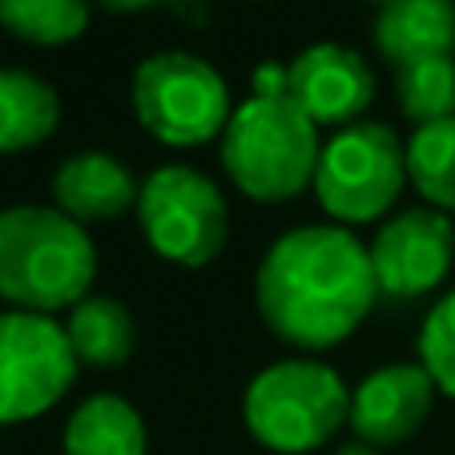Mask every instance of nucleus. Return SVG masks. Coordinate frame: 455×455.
Instances as JSON below:
<instances>
[{
	"instance_id": "7ed1b4c3",
	"label": "nucleus",
	"mask_w": 455,
	"mask_h": 455,
	"mask_svg": "<svg viewBox=\"0 0 455 455\" xmlns=\"http://www.w3.org/2000/svg\"><path fill=\"white\" fill-rule=\"evenodd\" d=\"M222 170L238 194L262 206L294 202L315 186L323 138L291 97H254L234 105L222 138Z\"/></svg>"
},
{
	"instance_id": "4be33fe9",
	"label": "nucleus",
	"mask_w": 455,
	"mask_h": 455,
	"mask_svg": "<svg viewBox=\"0 0 455 455\" xmlns=\"http://www.w3.org/2000/svg\"><path fill=\"white\" fill-rule=\"evenodd\" d=\"M97 4L109 12H141V9H149L154 0H97Z\"/></svg>"
},
{
	"instance_id": "2eb2a0df",
	"label": "nucleus",
	"mask_w": 455,
	"mask_h": 455,
	"mask_svg": "<svg viewBox=\"0 0 455 455\" xmlns=\"http://www.w3.org/2000/svg\"><path fill=\"white\" fill-rule=\"evenodd\" d=\"M60 125V97L44 77L0 65V154H28Z\"/></svg>"
},
{
	"instance_id": "f3484780",
	"label": "nucleus",
	"mask_w": 455,
	"mask_h": 455,
	"mask_svg": "<svg viewBox=\"0 0 455 455\" xmlns=\"http://www.w3.org/2000/svg\"><path fill=\"white\" fill-rule=\"evenodd\" d=\"M407 181L431 210L455 214V117L419 125L407 141Z\"/></svg>"
},
{
	"instance_id": "5701e85b",
	"label": "nucleus",
	"mask_w": 455,
	"mask_h": 455,
	"mask_svg": "<svg viewBox=\"0 0 455 455\" xmlns=\"http://www.w3.org/2000/svg\"><path fill=\"white\" fill-rule=\"evenodd\" d=\"M335 455H379V447H371V443H363V439H351V443H343Z\"/></svg>"
},
{
	"instance_id": "9b49d317",
	"label": "nucleus",
	"mask_w": 455,
	"mask_h": 455,
	"mask_svg": "<svg viewBox=\"0 0 455 455\" xmlns=\"http://www.w3.org/2000/svg\"><path fill=\"white\" fill-rule=\"evenodd\" d=\"M435 379L423 363H391L379 367L351 391V419L347 427L355 439L371 447H399L419 435L435 407Z\"/></svg>"
},
{
	"instance_id": "b1692460",
	"label": "nucleus",
	"mask_w": 455,
	"mask_h": 455,
	"mask_svg": "<svg viewBox=\"0 0 455 455\" xmlns=\"http://www.w3.org/2000/svg\"><path fill=\"white\" fill-rule=\"evenodd\" d=\"M371 4H395V0H371Z\"/></svg>"
},
{
	"instance_id": "423d86ee",
	"label": "nucleus",
	"mask_w": 455,
	"mask_h": 455,
	"mask_svg": "<svg viewBox=\"0 0 455 455\" xmlns=\"http://www.w3.org/2000/svg\"><path fill=\"white\" fill-rule=\"evenodd\" d=\"M407 186V146L395 129L355 121L323 141L315 170V198L335 226L383 222Z\"/></svg>"
},
{
	"instance_id": "aec40b11",
	"label": "nucleus",
	"mask_w": 455,
	"mask_h": 455,
	"mask_svg": "<svg viewBox=\"0 0 455 455\" xmlns=\"http://www.w3.org/2000/svg\"><path fill=\"white\" fill-rule=\"evenodd\" d=\"M419 363L443 395L455 399V291L427 310L419 331Z\"/></svg>"
},
{
	"instance_id": "4468645a",
	"label": "nucleus",
	"mask_w": 455,
	"mask_h": 455,
	"mask_svg": "<svg viewBox=\"0 0 455 455\" xmlns=\"http://www.w3.org/2000/svg\"><path fill=\"white\" fill-rule=\"evenodd\" d=\"M65 455H146L149 431L141 411L121 395H89L73 407L60 435Z\"/></svg>"
},
{
	"instance_id": "f8f14e48",
	"label": "nucleus",
	"mask_w": 455,
	"mask_h": 455,
	"mask_svg": "<svg viewBox=\"0 0 455 455\" xmlns=\"http://www.w3.org/2000/svg\"><path fill=\"white\" fill-rule=\"evenodd\" d=\"M138 198L141 186L129 173V165L101 149L65 157L52 173V206L81 226L113 222V218L138 210Z\"/></svg>"
},
{
	"instance_id": "20e7f679",
	"label": "nucleus",
	"mask_w": 455,
	"mask_h": 455,
	"mask_svg": "<svg viewBox=\"0 0 455 455\" xmlns=\"http://www.w3.org/2000/svg\"><path fill=\"white\" fill-rule=\"evenodd\" d=\"M351 419V387L318 359H283L258 371L242 395V423L275 455H310Z\"/></svg>"
},
{
	"instance_id": "412c9836",
	"label": "nucleus",
	"mask_w": 455,
	"mask_h": 455,
	"mask_svg": "<svg viewBox=\"0 0 455 455\" xmlns=\"http://www.w3.org/2000/svg\"><path fill=\"white\" fill-rule=\"evenodd\" d=\"M286 89H291V65H283V60H262L250 77L254 97H286Z\"/></svg>"
},
{
	"instance_id": "dca6fc26",
	"label": "nucleus",
	"mask_w": 455,
	"mask_h": 455,
	"mask_svg": "<svg viewBox=\"0 0 455 455\" xmlns=\"http://www.w3.org/2000/svg\"><path fill=\"white\" fill-rule=\"evenodd\" d=\"M65 335H69L81 367L109 371L129 363L138 347V323L125 302L109 299V294H85L65 318Z\"/></svg>"
},
{
	"instance_id": "a211bd4d",
	"label": "nucleus",
	"mask_w": 455,
	"mask_h": 455,
	"mask_svg": "<svg viewBox=\"0 0 455 455\" xmlns=\"http://www.w3.org/2000/svg\"><path fill=\"white\" fill-rule=\"evenodd\" d=\"M93 0H0V28L25 44L57 49L85 36Z\"/></svg>"
},
{
	"instance_id": "6ab92c4d",
	"label": "nucleus",
	"mask_w": 455,
	"mask_h": 455,
	"mask_svg": "<svg viewBox=\"0 0 455 455\" xmlns=\"http://www.w3.org/2000/svg\"><path fill=\"white\" fill-rule=\"evenodd\" d=\"M399 105L415 129L455 117V57H423L399 65Z\"/></svg>"
},
{
	"instance_id": "6e6552de",
	"label": "nucleus",
	"mask_w": 455,
	"mask_h": 455,
	"mask_svg": "<svg viewBox=\"0 0 455 455\" xmlns=\"http://www.w3.org/2000/svg\"><path fill=\"white\" fill-rule=\"evenodd\" d=\"M65 323L33 310H0V427L41 419L77 379Z\"/></svg>"
},
{
	"instance_id": "39448f33",
	"label": "nucleus",
	"mask_w": 455,
	"mask_h": 455,
	"mask_svg": "<svg viewBox=\"0 0 455 455\" xmlns=\"http://www.w3.org/2000/svg\"><path fill=\"white\" fill-rule=\"evenodd\" d=\"M129 101L138 125L170 149H194L222 138L234 117L226 77L198 52L165 49L133 69Z\"/></svg>"
},
{
	"instance_id": "ddd939ff",
	"label": "nucleus",
	"mask_w": 455,
	"mask_h": 455,
	"mask_svg": "<svg viewBox=\"0 0 455 455\" xmlns=\"http://www.w3.org/2000/svg\"><path fill=\"white\" fill-rule=\"evenodd\" d=\"M375 49L391 65L455 57V0H395L375 20Z\"/></svg>"
},
{
	"instance_id": "f03ea898",
	"label": "nucleus",
	"mask_w": 455,
	"mask_h": 455,
	"mask_svg": "<svg viewBox=\"0 0 455 455\" xmlns=\"http://www.w3.org/2000/svg\"><path fill=\"white\" fill-rule=\"evenodd\" d=\"M97 246L89 226L57 206L0 210V302L9 310L57 315L93 294Z\"/></svg>"
},
{
	"instance_id": "1a4fd4ad",
	"label": "nucleus",
	"mask_w": 455,
	"mask_h": 455,
	"mask_svg": "<svg viewBox=\"0 0 455 455\" xmlns=\"http://www.w3.org/2000/svg\"><path fill=\"white\" fill-rule=\"evenodd\" d=\"M371 267H375L379 294L387 299H423L439 291L455 262V226L431 206L403 210L387 218L371 238Z\"/></svg>"
},
{
	"instance_id": "0eeeda50",
	"label": "nucleus",
	"mask_w": 455,
	"mask_h": 455,
	"mask_svg": "<svg viewBox=\"0 0 455 455\" xmlns=\"http://www.w3.org/2000/svg\"><path fill=\"white\" fill-rule=\"evenodd\" d=\"M138 222L149 250L186 270L210 267L230 242L222 189L194 165H162L141 181Z\"/></svg>"
},
{
	"instance_id": "f257e3e1",
	"label": "nucleus",
	"mask_w": 455,
	"mask_h": 455,
	"mask_svg": "<svg viewBox=\"0 0 455 455\" xmlns=\"http://www.w3.org/2000/svg\"><path fill=\"white\" fill-rule=\"evenodd\" d=\"M379 299L371 250L347 226H299L275 238L254 278L270 335L299 351H327L363 327Z\"/></svg>"
},
{
	"instance_id": "9d476101",
	"label": "nucleus",
	"mask_w": 455,
	"mask_h": 455,
	"mask_svg": "<svg viewBox=\"0 0 455 455\" xmlns=\"http://www.w3.org/2000/svg\"><path fill=\"white\" fill-rule=\"evenodd\" d=\"M294 105L315 121L318 129L355 125L375 101V73L355 49L335 41L310 44L291 60V89Z\"/></svg>"
}]
</instances>
